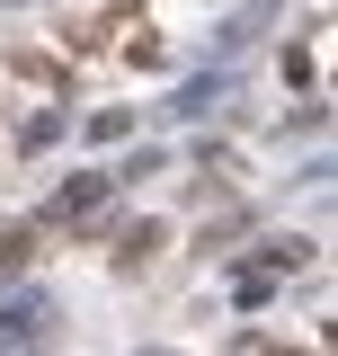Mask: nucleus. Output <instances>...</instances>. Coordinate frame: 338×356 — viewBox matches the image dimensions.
<instances>
[{
  "label": "nucleus",
  "mask_w": 338,
  "mask_h": 356,
  "mask_svg": "<svg viewBox=\"0 0 338 356\" xmlns=\"http://www.w3.org/2000/svg\"><path fill=\"white\" fill-rule=\"evenodd\" d=\"M89 205H107V178H72L63 187V214H89Z\"/></svg>",
  "instance_id": "f257e3e1"
},
{
  "label": "nucleus",
  "mask_w": 338,
  "mask_h": 356,
  "mask_svg": "<svg viewBox=\"0 0 338 356\" xmlns=\"http://www.w3.org/2000/svg\"><path fill=\"white\" fill-rule=\"evenodd\" d=\"M18 267H27V232H9V241H0V276H18Z\"/></svg>",
  "instance_id": "f03ea898"
}]
</instances>
